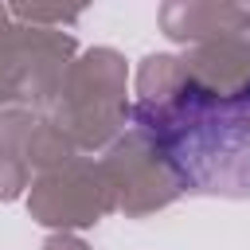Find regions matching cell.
<instances>
[{
    "instance_id": "obj_1",
    "label": "cell",
    "mask_w": 250,
    "mask_h": 250,
    "mask_svg": "<svg viewBox=\"0 0 250 250\" xmlns=\"http://www.w3.org/2000/svg\"><path fill=\"white\" fill-rule=\"evenodd\" d=\"M133 121L180 191L250 199V82L215 90L188 78L137 102Z\"/></svg>"
}]
</instances>
